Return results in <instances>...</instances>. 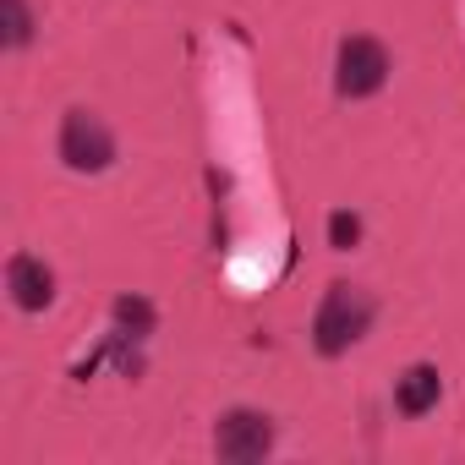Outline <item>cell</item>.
I'll list each match as a JSON object with an SVG mask.
<instances>
[{
  "instance_id": "obj_1",
  "label": "cell",
  "mask_w": 465,
  "mask_h": 465,
  "mask_svg": "<svg viewBox=\"0 0 465 465\" xmlns=\"http://www.w3.org/2000/svg\"><path fill=\"white\" fill-rule=\"evenodd\" d=\"M372 312H378V302H372L367 291L334 280L329 296H323V307H318V318H312V345H318V356H345V351L372 329Z\"/></svg>"
},
{
  "instance_id": "obj_2",
  "label": "cell",
  "mask_w": 465,
  "mask_h": 465,
  "mask_svg": "<svg viewBox=\"0 0 465 465\" xmlns=\"http://www.w3.org/2000/svg\"><path fill=\"white\" fill-rule=\"evenodd\" d=\"M61 159H66V170H77V175L110 170V164H115V137H110V126H104L94 110H66V121H61Z\"/></svg>"
},
{
  "instance_id": "obj_3",
  "label": "cell",
  "mask_w": 465,
  "mask_h": 465,
  "mask_svg": "<svg viewBox=\"0 0 465 465\" xmlns=\"http://www.w3.org/2000/svg\"><path fill=\"white\" fill-rule=\"evenodd\" d=\"M389 83V50L367 34H351L340 45V61H334V88L340 99H367Z\"/></svg>"
},
{
  "instance_id": "obj_4",
  "label": "cell",
  "mask_w": 465,
  "mask_h": 465,
  "mask_svg": "<svg viewBox=\"0 0 465 465\" xmlns=\"http://www.w3.org/2000/svg\"><path fill=\"white\" fill-rule=\"evenodd\" d=\"M213 449H219V460H230V465H258V460L274 449V421H269L263 411L236 405V411H224V416H219V427H213Z\"/></svg>"
},
{
  "instance_id": "obj_5",
  "label": "cell",
  "mask_w": 465,
  "mask_h": 465,
  "mask_svg": "<svg viewBox=\"0 0 465 465\" xmlns=\"http://www.w3.org/2000/svg\"><path fill=\"white\" fill-rule=\"evenodd\" d=\"M6 291H12V302H17L23 312H45V307L55 302V274H50L34 252H17V258L6 263Z\"/></svg>"
},
{
  "instance_id": "obj_6",
  "label": "cell",
  "mask_w": 465,
  "mask_h": 465,
  "mask_svg": "<svg viewBox=\"0 0 465 465\" xmlns=\"http://www.w3.org/2000/svg\"><path fill=\"white\" fill-rule=\"evenodd\" d=\"M438 394H443V378H438V367H411L400 383H394V405H400V416H427L432 405H438Z\"/></svg>"
},
{
  "instance_id": "obj_7",
  "label": "cell",
  "mask_w": 465,
  "mask_h": 465,
  "mask_svg": "<svg viewBox=\"0 0 465 465\" xmlns=\"http://www.w3.org/2000/svg\"><path fill=\"white\" fill-rule=\"evenodd\" d=\"M110 318H115V329H121V340H143V334L153 329V307H148L143 296H121V302L110 307Z\"/></svg>"
},
{
  "instance_id": "obj_8",
  "label": "cell",
  "mask_w": 465,
  "mask_h": 465,
  "mask_svg": "<svg viewBox=\"0 0 465 465\" xmlns=\"http://www.w3.org/2000/svg\"><path fill=\"white\" fill-rule=\"evenodd\" d=\"M0 12H6V50H23L34 39V12L28 0H0Z\"/></svg>"
},
{
  "instance_id": "obj_9",
  "label": "cell",
  "mask_w": 465,
  "mask_h": 465,
  "mask_svg": "<svg viewBox=\"0 0 465 465\" xmlns=\"http://www.w3.org/2000/svg\"><path fill=\"white\" fill-rule=\"evenodd\" d=\"M356 242H361V219H356V213H345V208H340V213H329V247H334V252H351Z\"/></svg>"
}]
</instances>
